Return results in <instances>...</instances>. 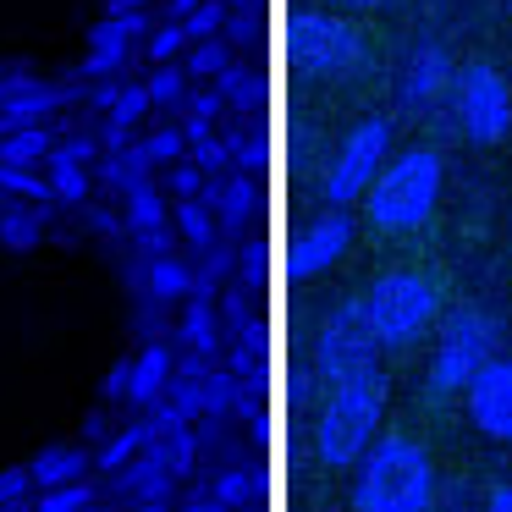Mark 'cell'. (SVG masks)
<instances>
[{
	"instance_id": "obj_33",
	"label": "cell",
	"mask_w": 512,
	"mask_h": 512,
	"mask_svg": "<svg viewBox=\"0 0 512 512\" xmlns=\"http://www.w3.org/2000/svg\"><path fill=\"white\" fill-rule=\"evenodd\" d=\"M254 490H259V479L248 474V468H226V474H215L210 496L226 501V507H248V501H254Z\"/></svg>"
},
{
	"instance_id": "obj_25",
	"label": "cell",
	"mask_w": 512,
	"mask_h": 512,
	"mask_svg": "<svg viewBox=\"0 0 512 512\" xmlns=\"http://www.w3.org/2000/svg\"><path fill=\"white\" fill-rule=\"evenodd\" d=\"M0 193L6 199H23V204H56L50 177H39L34 166H6V160H0Z\"/></svg>"
},
{
	"instance_id": "obj_29",
	"label": "cell",
	"mask_w": 512,
	"mask_h": 512,
	"mask_svg": "<svg viewBox=\"0 0 512 512\" xmlns=\"http://www.w3.org/2000/svg\"><path fill=\"white\" fill-rule=\"evenodd\" d=\"M215 89L226 94V105H237V111H254L259 94H265V83H259L248 67H226L221 78H215Z\"/></svg>"
},
{
	"instance_id": "obj_13",
	"label": "cell",
	"mask_w": 512,
	"mask_h": 512,
	"mask_svg": "<svg viewBox=\"0 0 512 512\" xmlns=\"http://www.w3.org/2000/svg\"><path fill=\"white\" fill-rule=\"evenodd\" d=\"M138 39H149L144 12H105L89 34V61H83V72H89V78H111V72L133 56Z\"/></svg>"
},
{
	"instance_id": "obj_43",
	"label": "cell",
	"mask_w": 512,
	"mask_h": 512,
	"mask_svg": "<svg viewBox=\"0 0 512 512\" xmlns=\"http://www.w3.org/2000/svg\"><path fill=\"white\" fill-rule=\"evenodd\" d=\"M331 12H380V6H391V0H325Z\"/></svg>"
},
{
	"instance_id": "obj_34",
	"label": "cell",
	"mask_w": 512,
	"mask_h": 512,
	"mask_svg": "<svg viewBox=\"0 0 512 512\" xmlns=\"http://www.w3.org/2000/svg\"><path fill=\"white\" fill-rule=\"evenodd\" d=\"M188 45H193V39H188V28H182V23H160L155 34L144 39V50H149V61H155V67H166V61H177Z\"/></svg>"
},
{
	"instance_id": "obj_10",
	"label": "cell",
	"mask_w": 512,
	"mask_h": 512,
	"mask_svg": "<svg viewBox=\"0 0 512 512\" xmlns=\"http://www.w3.org/2000/svg\"><path fill=\"white\" fill-rule=\"evenodd\" d=\"M347 248H353V215L325 204V215H314V221L287 243V276H292V281L320 276V270H331L336 259L347 254Z\"/></svg>"
},
{
	"instance_id": "obj_30",
	"label": "cell",
	"mask_w": 512,
	"mask_h": 512,
	"mask_svg": "<svg viewBox=\"0 0 512 512\" xmlns=\"http://www.w3.org/2000/svg\"><path fill=\"white\" fill-rule=\"evenodd\" d=\"M160 446H166L171 474H177V479H188V474H193V463H199V430H193V424H182V430L160 435Z\"/></svg>"
},
{
	"instance_id": "obj_28",
	"label": "cell",
	"mask_w": 512,
	"mask_h": 512,
	"mask_svg": "<svg viewBox=\"0 0 512 512\" xmlns=\"http://www.w3.org/2000/svg\"><path fill=\"white\" fill-rule=\"evenodd\" d=\"M188 78H221L226 67H232V45H226V34L215 39H199V45H188Z\"/></svg>"
},
{
	"instance_id": "obj_41",
	"label": "cell",
	"mask_w": 512,
	"mask_h": 512,
	"mask_svg": "<svg viewBox=\"0 0 512 512\" xmlns=\"http://www.w3.org/2000/svg\"><path fill=\"white\" fill-rule=\"evenodd\" d=\"M171 243H177V232H171V226H160V232H138V237H133L138 259H160V254H171Z\"/></svg>"
},
{
	"instance_id": "obj_8",
	"label": "cell",
	"mask_w": 512,
	"mask_h": 512,
	"mask_svg": "<svg viewBox=\"0 0 512 512\" xmlns=\"http://www.w3.org/2000/svg\"><path fill=\"white\" fill-rule=\"evenodd\" d=\"M375 369H380V342L369 331L364 298H342L314 331V375H320V386H342V380L375 375Z\"/></svg>"
},
{
	"instance_id": "obj_6",
	"label": "cell",
	"mask_w": 512,
	"mask_h": 512,
	"mask_svg": "<svg viewBox=\"0 0 512 512\" xmlns=\"http://www.w3.org/2000/svg\"><path fill=\"white\" fill-rule=\"evenodd\" d=\"M364 28L331 6H303L287 17V61L292 72L320 83H342L364 67Z\"/></svg>"
},
{
	"instance_id": "obj_50",
	"label": "cell",
	"mask_w": 512,
	"mask_h": 512,
	"mask_svg": "<svg viewBox=\"0 0 512 512\" xmlns=\"http://www.w3.org/2000/svg\"><path fill=\"white\" fill-rule=\"evenodd\" d=\"M133 512H171V507H166V501H138Z\"/></svg>"
},
{
	"instance_id": "obj_11",
	"label": "cell",
	"mask_w": 512,
	"mask_h": 512,
	"mask_svg": "<svg viewBox=\"0 0 512 512\" xmlns=\"http://www.w3.org/2000/svg\"><path fill=\"white\" fill-rule=\"evenodd\" d=\"M468 419L490 441H512V353H496L463 391Z\"/></svg>"
},
{
	"instance_id": "obj_3",
	"label": "cell",
	"mask_w": 512,
	"mask_h": 512,
	"mask_svg": "<svg viewBox=\"0 0 512 512\" xmlns=\"http://www.w3.org/2000/svg\"><path fill=\"white\" fill-rule=\"evenodd\" d=\"M386 419V375H358L342 386H325V402L314 413V457L325 468H353L375 446Z\"/></svg>"
},
{
	"instance_id": "obj_9",
	"label": "cell",
	"mask_w": 512,
	"mask_h": 512,
	"mask_svg": "<svg viewBox=\"0 0 512 512\" xmlns=\"http://www.w3.org/2000/svg\"><path fill=\"white\" fill-rule=\"evenodd\" d=\"M452 116L468 144H501L512 133V89L490 61H468L452 78Z\"/></svg>"
},
{
	"instance_id": "obj_44",
	"label": "cell",
	"mask_w": 512,
	"mask_h": 512,
	"mask_svg": "<svg viewBox=\"0 0 512 512\" xmlns=\"http://www.w3.org/2000/svg\"><path fill=\"white\" fill-rule=\"evenodd\" d=\"M485 512H512V485H496L485 496Z\"/></svg>"
},
{
	"instance_id": "obj_2",
	"label": "cell",
	"mask_w": 512,
	"mask_h": 512,
	"mask_svg": "<svg viewBox=\"0 0 512 512\" xmlns=\"http://www.w3.org/2000/svg\"><path fill=\"white\" fill-rule=\"evenodd\" d=\"M441 182H446L441 149H430V144L402 149V155H391L386 166H380V177L369 182L364 221L375 226V232H386V237L419 232V226L435 215V204H441Z\"/></svg>"
},
{
	"instance_id": "obj_46",
	"label": "cell",
	"mask_w": 512,
	"mask_h": 512,
	"mask_svg": "<svg viewBox=\"0 0 512 512\" xmlns=\"http://www.w3.org/2000/svg\"><path fill=\"white\" fill-rule=\"evenodd\" d=\"M182 512H232V507H226V501H215V496H193Z\"/></svg>"
},
{
	"instance_id": "obj_7",
	"label": "cell",
	"mask_w": 512,
	"mask_h": 512,
	"mask_svg": "<svg viewBox=\"0 0 512 512\" xmlns=\"http://www.w3.org/2000/svg\"><path fill=\"white\" fill-rule=\"evenodd\" d=\"M391 160V122L386 116H364L342 133V144L331 149L325 160V177H320V193L331 210H353L364 204L369 182L380 177V166Z\"/></svg>"
},
{
	"instance_id": "obj_18",
	"label": "cell",
	"mask_w": 512,
	"mask_h": 512,
	"mask_svg": "<svg viewBox=\"0 0 512 512\" xmlns=\"http://www.w3.org/2000/svg\"><path fill=\"white\" fill-rule=\"evenodd\" d=\"M177 342H182V353H199V358L215 364V353H221V320H215L210 298H188L182 325H177Z\"/></svg>"
},
{
	"instance_id": "obj_16",
	"label": "cell",
	"mask_w": 512,
	"mask_h": 512,
	"mask_svg": "<svg viewBox=\"0 0 512 512\" xmlns=\"http://www.w3.org/2000/svg\"><path fill=\"white\" fill-rule=\"evenodd\" d=\"M171 375H177V353L166 342H149L144 353H133V375H127V402L133 408H155L166 397Z\"/></svg>"
},
{
	"instance_id": "obj_14",
	"label": "cell",
	"mask_w": 512,
	"mask_h": 512,
	"mask_svg": "<svg viewBox=\"0 0 512 512\" xmlns=\"http://www.w3.org/2000/svg\"><path fill=\"white\" fill-rule=\"evenodd\" d=\"M199 199L215 210V221H221V232H226V237L248 232V226H254V215H259V199H254V171H237V177H226V182H221V177L204 182Z\"/></svg>"
},
{
	"instance_id": "obj_15",
	"label": "cell",
	"mask_w": 512,
	"mask_h": 512,
	"mask_svg": "<svg viewBox=\"0 0 512 512\" xmlns=\"http://www.w3.org/2000/svg\"><path fill=\"white\" fill-rule=\"evenodd\" d=\"M177 485V474H171V463H166V446H144V452L133 457V463L116 474V496H127V501H166V490Z\"/></svg>"
},
{
	"instance_id": "obj_32",
	"label": "cell",
	"mask_w": 512,
	"mask_h": 512,
	"mask_svg": "<svg viewBox=\"0 0 512 512\" xmlns=\"http://www.w3.org/2000/svg\"><path fill=\"white\" fill-rule=\"evenodd\" d=\"M94 188L89 166H50V193H56V204H83Z\"/></svg>"
},
{
	"instance_id": "obj_45",
	"label": "cell",
	"mask_w": 512,
	"mask_h": 512,
	"mask_svg": "<svg viewBox=\"0 0 512 512\" xmlns=\"http://www.w3.org/2000/svg\"><path fill=\"white\" fill-rule=\"evenodd\" d=\"M116 94H122V83H100V89H94L89 100L100 105V111H111V105H116Z\"/></svg>"
},
{
	"instance_id": "obj_35",
	"label": "cell",
	"mask_w": 512,
	"mask_h": 512,
	"mask_svg": "<svg viewBox=\"0 0 512 512\" xmlns=\"http://www.w3.org/2000/svg\"><path fill=\"white\" fill-rule=\"evenodd\" d=\"M182 28H188L193 45H199V39H215L226 28V0H204V6H193V12L182 17Z\"/></svg>"
},
{
	"instance_id": "obj_4",
	"label": "cell",
	"mask_w": 512,
	"mask_h": 512,
	"mask_svg": "<svg viewBox=\"0 0 512 512\" xmlns=\"http://www.w3.org/2000/svg\"><path fill=\"white\" fill-rule=\"evenodd\" d=\"M358 298H364V314H369V331H375L380 353H408V347H419L441 325V292L419 270H386Z\"/></svg>"
},
{
	"instance_id": "obj_42",
	"label": "cell",
	"mask_w": 512,
	"mask_h": 512,
	"mask_svg": "<svg viewBox=\"0 0 512 512\" xmlns=\"http://www.w3.org/2000/svg\"><path fill=\"white\" fill-rule=\"evenodd\" d=\"M226 111V94L221 89H204V94H188V116H199V122H215V116Z\"/></svg>"
},
{
	"instance_id": "obj_23",
	"label": "cell",
	"mask_w": 512,
	"mask_h": 512,
	"mask_svg": "<svg viewBox=\"0 0 512 512\" xmlns=\"http://www.w3.org/2000/svg\"><path fill=\"white\" fill-rule=\"evenodd\" d=\"M122 204H127V232H160V226H171V210H166V199H160V188L155 182H138V188H127L122 193Z\"/></svg>"
},
{
	"instance_id": "obj_49",
	"label": "cell",
	"mask_w": 512,
	"mask_h": 512,
	"mask_svg": "<svg viewBox=\"0 0 512 512\" xmlns=\"http://www.w3.org/2000/svg\"><path fill=\"white\" fill-rule=\"evenodd\" d=\"M89 221H94V232H116V215L111 210H94Z\"/></svg>"
},
{
	"instance_id": "obj_22",
	"label": "cell",
	"mask_w": 512,
	"mask_h": 512,
	"mask_svg": "<svg viewBox=\"0 0 512 512\" xmlns=\"http://www.w3.org/2000/svg\"><path fill=\"white\" fill-rule=\"evenodd\" d=\"M45 221H50V204H6V210H0V243L34 248L39 237H45Z\"/></svg>"
},
{
	"instance_id": "obj_20",
	"label": "cell",
	"mask_w": 512,
	"mask_h": 512,
	"mask_svg": "<svg viewBox=\"0 0 512 512\" xmlns=\"http://www.w3.org/2000/svg\"><path fill=\"white\" fill-rule=\"evenodd\" d=\"M50 149H56V127H50V122L0 133V160H6V166H45Z\"/></svg>"
},
{
	"instance_id": "obj_24",
	"label": "cell",
	"mask_w": 512,
	"mask_h": 512,
	"mask_svg": "<svg viewBox=\"0 0 512 512\" xmlns=\"http://www.w3.org/2000/svg\"><path fill=\"white\" fill-rule=\"evenodd\" d=\"M171 221H177V237L188 248H210L215 243V210L204 199H177V210H171Z\"/></svg>"
},
{
	"instance_id": "obj_36",
	"label": "cell",
	"mask_w": 512,
	"mask_h": 512,
	"mask_svg": "<svg viewBox=\"0 0 512 512\" xmlns=\"http://www.w3.org/2000/svg\"><path fill=\"white\" fill-rule=\"evenodd\" d=\"M144 149H149L155 166H177V160L188 155V133H182V127H160V133L144 138Z\"/></svg>"
},
{
	"instance_id": "obj_37",
	"label": "cell",
	"mask_w": 512,
	"mask_h": 512,
	"mask_svg": "<svg viewBox=\"0 0 512 512\" xmlns=\"http://www.w3.org/2000/svg\"><path fill=\"white\" fill-rule=\"evenodd\" d=\"M94 160H100V138L78 133V138H67V144H56V149H50V160H45V166H94Z\"/></svg>"
},
{
	"instance_id": "obj_39",
	"label": "cell",
	"mask_w": 512,
	"mask_h": 512,
	"mask_svg": "<svg viewBox=\"0 0 512 512\" xmlns=\"http://www.w3.org/2000/svg\"><path fill=\"white\" fill-rule=\"evenodd\" d=\"M188 160H199V166L215 177V171L232 166V138H215V133H210V138H199V144H188Z\"/></svg>"
},
{
	"instance_id": "obj_17",
	"label": "cell",
	"mask_w": 512,
	"mask_h": 512,
	"mask_svg": "<svg viewBox=\"0 0 512 512\" xmlns=\"http://www.w3.org/2000/svg\"><path fill=\"white\" fill-rule=\"evenodd\" d=\"M133 281H138V292H144L149 303H177V298H188V292H193V270L182 265L177 254H160V259H138Z\"/></svg>"
},
{
	"instance_id": "obj_38",
	"label": "cell",
	"mask_w": 512,
	"mask_h": 512,
	"mask_svg": "<svg viewBox=\"0 0 512 512\" xmlns=\"http://www.w3.org/2000/svg\"><path fill=\"white\" fill-rule=\"evenodd\" d=\"M204 177H210V171H204L199 160H177V166L166 171V188L177 193V199H199V193H204Z\"/></svg>"
},
{
	"instance_id": "obj_26",
	"label": "cell",
	"mask_w": 512,
	"mask_h": 512,
	"mask_svg": "<svg viewBox=\"0 0 512 512\" xmlns=\"http://www.w3.org/2000/svg\"><path fill=\"white\" fill-rule=\"evenodd\" d=\"M237 397H243V380H237L232 369H215L210 364V375H204V419L221 424L226 413H237Z\"/></svg>"
},
{
	"instance_id": "obj_5",
	"label": "cell",
	"mask_w": 512,
	"mask_h": 512,
	"mask_svg": "<svg viewBox=\"0 0 512 512\" xmlns=\"http://www.w3.org/2000/svg\"><path fill=\"white\" fill-rule=\"evenodd\" d=\"M496 320H490L485 309H474V303H463V309H452L441 325H435V353L430 364H424V402H452L468 391V380L479 375V369L496 358Z\"/></svg>"
},
{
	"instance_id": "obj_12",
	"label": "cell",
	"mask_w": 512,
	"mask_h": 512,
	"mask_svg": "<svg viewBox=\"0 0 512 512\" xmlns=\"http://www.w3.org/2000/svg\"><path fill=\"white\" fill-rule=\"evenodd\" d=\"M452 78H457V67H452V56H446L441 45H419L408 56V67H402V83H397V100H402V111H435V105L452 94Z\"/></svg>"
},
{
	"instance_id": "obj_40",
	"label": "cell",
	"mask_w": 512,
	"mask_h": 512,
	"mask_svg": "<svg viewBox=\"0 0 512 512\" xmlns=\"http://www.w3.org/2000/svg\"><path fill=\"white\" fill-rule=\"evenodd\" d=\"M28 490H34V474H28V468H6V474H0V507H17Z\"/></svg>"
},
{
	"instance_id": "obj_47",
	"label": "cell",
	"mask_w": 512,
	"mask_h": 512,
	"mask_svg": "<svg viewBox=\"0 0 512 512\" xmlns=\"http://www.w3.org/2000/svg\"><path fill=\"white\" fill-rule=\"evenodd\" d=\"M193 6H204V0H166V12H171V23H182V17L193 12Z\"/></svg>"
},
{
	"instance_id": "obj_21",
	"label": "cell",
	"mask_w": 512,
	"mask_h": 512,
	"mask_svg": "<svg viewBox=\"0 0 512 512\" xmlns=\"http://www.w3.org/2000/svg\"><path fill=\"white\" fill-rule=\"evenodd\" d=\"M160 435H155V424H149V413L138 424H127V430H116L111 441L100 446V474H122L127 463H133L138 452H144V446H155Z\"/></svg>"
},
{
	"instance_id": "obj_1",
	"label": "cell",
	"mask_w": 512,
	"mask_h": 512,
	"mask_svg": "<svg viewBox=\"0 0 512 512\" xmlns=\"http://www.w3.org/2000/svg\"><path fill=\"white\" fill-rule=\"evenodd\" d=\"M353 474V512H430L435 463L413 435H375Z\"/></svg>"
},
{
	"instance_id": "obj_19",
	"label": "cell",
	"mask_w": 512,
	"mask_h": 512,
	"mask_svg": "<svg viewBox=\"0 0 512 512\" xmlns=\"http://www.w3.org/2000/svg\"><path fill=\"white\" fill-rule=\"evenodd\" d=\"M28 474H34V490L72 485V479L89 474V452H83V446H45V452L28 463Z\"/></svg>"
},
{
	"instance_id": "obj_27",
	"label": "cell",
	"mask_w": 512,
	"mask_h": 512,
	"mask_svg": "<svg viewBox=\"0 0 512 512\" xmlns=\"http://www.w3.org/2000/svg\"><path fill=\"white\" fill-rule=\"evenodd\" d=\"M144 89H149V105H155V111H177V105H188V67L166 61V67H155V78H149Z\"/></svg>"
},
{
	"instance_id": "obj_31",
	"label": "cell",
	"mask_w": 512,
	"mask_h": 512,
	"mask_svg": "<svg viewBox=\"0 0 512 512\" xmlns=\"http://www.w3.org/2000/svg\"><path fill=\"white\" fill-rule=\"evenodd\" d=\"M34 512H94V485L72 479V485L39 490V507H34Z\"/></svg>"
},
{
	"instance_id": "obj_48",
	"label": "cell",
	"mask_w": 512,
	"mask_h": 512,
	"mask_svg": "<svg viewBox=\"0 0 512 512\" xmlns=\"http://www.w3.org/2000/svg\"><path fill=\"white\" fill-rule=\"evenodd\" d=\"M149 0H105V12H144Z\"/></svg>"
}]
</instances>
